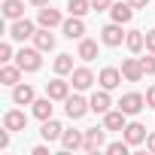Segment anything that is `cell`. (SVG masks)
Returning a JSON list of instances; mask_svg holds the SVG:
<instances>
[{"label":"cell","mask_w":155,"mask_h":155,"mask_svg":"<svg viewBox=\"0 0 155 155\" xmlns=\"http://www.w3.org/2000/svg\"><path fill=\"white\" fill-rule=\"evenodd\" d=\"M55 73H58V76L73 73V55H58V58H55Z\"/></svg>","instance_id":"28"},{"label":"cell","mask_w":155,"mask_h":155,"mask_svg":"<svg viewBox=\"0 0 155 155\" xmlns=\"http://www.w3.org/2000/svg\"><path fill=\"white\" fill-rule=\"evenodd\" d=\"M140 61H143V70H146V73H155V52H149V55L140 58Z\"/></svg>","instance_id":"31"},{"label":"cell","mask_w":155,"mask_h":155,"mask_svg":"<svg viewBox=\"0 0 155 155\" xmlns=\"http://www.w3.org/2000/svg\"><path fill=\"white\" fill-rule=\"evenodd\" d=\"M146 49L155 52V31H146Z\"/></svg>","instance_id":"33"},{"label":"cell","mask_w":155,"mask_h":155,"mask_svg":"<svg viewBox=\"0 0 155 155\" xmlns=\"http://www.w3.org/2000/svg\"><path fill=\"white\" fill-rule=\"evenodd\" d=\"M122 79H125V76H122V70H119V67H104V70H101V76H97L101 88H107V91L119 88V82H122Z\"/></svg>","instance_id":"10"},{"label":"cell","mask_w":155,"mask_h":155,"mask_svg":"<svg viewBox=\"0 0 155 155\" xmlns=\"http://www.w3.org/2000/svg\"><path fill=\"white\" fill-rule=\"evenodd\" d=\"M40 134H43V140H46V143H52V140H61L64 128H61V122H55V119H46V122H43V128H40Z\"/></svg>","instance_id":"24"},{"label":"cell","mask_w":155,"mask_h":155,"mask_svg":"<svg viewBox=\"0 0 155 155\" xmlns=\"http://www.w3.org/2000/svg\"><path fill=\"white\" fill-rule=\"evenodd\" d=\"M34 6H49V0H31Z\"/></svg>","instance_id":"39"},{"label":"cell","mask_w":155,"mask_h":155,"mask_svg":"<svg viewBox=\"0 0 155 155\" xmlns=\"http://www.w3.org/2000/svg\"><path fill=\"white\" fill-rule=\"evenodd\" d=\"M88 110H91V107H88V101H85V97H79V94H70V97L64 101V113H67L73 122H76V119H82Z\"/></svg>","instance_id":"5"},{"label":"cell","mask_w":155,"mask_h":155,"mask_svg":"<svg viewBox=\"0 0 155 155\" xmlns=\"http://www.w3.org/2000/svg\"><path fill=\"white\" fill-rule=\"evenodd\" d=\"M122 76H125L128 82H140L143 76H146L143 61H140V58H125V61H122Z\"/></svg>","instance_id":"7"},{"label":"cell","mask_w":155,"mask_h":155,"mask_svg":"<svg viewBox=\"0 0 155 155\" xmlns=\"http://www.w3.org/2000/svg\"><path fill=\"white\" fill-rule=\"evenodd\" d=\"M37 101V91H34V85H28V82H18V85H12V104H18V107H31Z\"/></svg>","instance_id":"9"},{"label":"cell","mask_w":155,"mask_h":155,"mask_svg":"<svg viewBox=\"0 0 155 155\" xmlns=\"http://www.w3.org/2000/svg\"><path fill=\"white\" fill-rule=\"evenodd\" d=\"M110 15H113V21L128 25V21L134 18V6L128 3V0H125V3H113V6H110Z\"/></svg>","instance_id":"19"},{"label":"cell","mask_w":155,"mask_h":155,"mask_svg":"<svg viewBox=\"0 0 155 155\" xmlns=\"http://www.w3.org/2000/svg\"><path fill=\"white\" fill-rule=\"evenodd\" d=\"M15 64H18L25 73H34V70H40V67H43L40 49H37V46H34V49H21V52L15 55Z\"/></svg>","instance_id":"1"},{"label":"cell","mask_w":155,"mask_h":155,"mask_svg":"<svg viewBox=\"0 0 155 155\" xmlns=\"http://www.w3.org/2000/svg\"><path fill=\"white\" fill-rule=\"evenodd\" d=\"M125 119H128V116H125L122 110H110V113H104V128H107V131H119V134H122V131H125V125H128Z\"/></svg>","instance_id":"16"},{"label":"cell","mask_w":155,"mask_h":155,"mask_svg":"<svg viewBox=\"0 0 155 155\" xmlns=\"http://www.w3.org/2000/svg\"><path fill=\"white\" fill-rule=\"evenodd\" d=\"M143 107H146V97H143L140 91H128V94H122V101H119V110H122L125 116H137Z\"/></svg>","instance_id":"3"},{"label":"cell","mask_w":155,"mask_h":155,"mask_svg":"<svg viewBox=\"0 0 155 155\" xmlns=\"http://www.w3.org/2000/svg\"><path fill=\"white\" fill-rule=\"evenodd\" d=\"M122 137H125L131 146H140V143H146V137H149V134H146V128H143L140 122H128V125H125V131H122Z\"/></svg>","instance_id":"14"},{"label":"cell","mask_w":155,"mask_h":155,"mask_svg":"<svg viewBox=\"0 0 155 155\" xmlns=\"http://www.w3.org/2000/svg\"><path fill=\"white\" fill-rule=\"evenodd\" d=\"M9 134H12V131L3 128V134H0V149H6V146H9Z\"/></svg>","instance_id":"34"},{"label":"cell","mask_w":155,"mask_h":155,"mask_svg":"<svg viewBox=\"0 0 155 155\" xmlns=\"http://www.w3.org/2000/svg\"><path fill=\"white\" fill-rule=\"evenodd\" d=\"M82 143H85V131H64V134H61V146H64L67 152L82 149Z\"/></svg>","instance_id":"17"},{"label":"cell","mask_w":155,"mask_h":155,"mask_svg":"<svg viewBox=\"0 0 155 155\" xmlns=\"http://www.w3.org/2000/svg\"><path fill=\"white\" fill-rule=\"evenodd\" d=\"M88 9H91V0H67V12L70 15H79L82 18Z\"/></svg>","instance_id":"27"},{"label":"cell","mask_w":155,"mask_h":155,"mask_svg":"<svg viewBox=\"0 0 155 155\" xmlns=\"http://www.w3.org/2000/svg\"><path fill=\"white\" fill-rule=\"evenodd\" d=\"M128 3H131L134 9H146V3H149V0H128Z\"/></svg>","instance_id":"37"},{"label":"cell","mask_w":155,"mask_h":155,"mask_svg":"<svg viewBox=\"0 0 155 155\" xmlns=\"http://www.w3.org/2000/svg\"><path fill=\"white\" fill-rule=\"evenodd\" d=\"M3 15H6L9 21L25 18V3H21V0H3Z\"/></svg>","instance_id":"25"},{"label":"cell","mask_w":155,"mask_h":155,"mask_svg":"<svg viewBox=\"0 0 155 155\" xmlns=\"http://www.w3.org/2000/svg\"><path fill=\"white\" fill-rule=\"evenodd\" d=\"M52 110H55V107H52V97H49V94H46V97H37V101L31 104V113H34L40 122L52 119Z\"/></svg>","instance_id":"20"},{"label":"cell","mask_w":155,"mask_h":155,"mask_svg":"<svg viewBox=\"0 0 155 155\" xmlns=\"http://www.w3.org/2000/svg\"><path fill=\"white\" fill-rule=\"evenodd\" d=\"M46 94H49L52 101H67V97H70V82H64L61 76H55L52 82H46Z\"/></svg>","instance_id":"12"},{"label":"cell","mask_w":155,"mask_h":155,"mask_svg":"<svg viewBox=\"0 0 155 155\" xmlns=\"http://www.w3.org/2000/svg\"><path fill=\"white\" fill-rule=\"evenodd\" d=\"M64 37L67 40H82L85 37V21L79 18V15H70V18H64Z\"/></svg>","instance_id":"11"},{"label":"cell","mask_w":155,"mask_h":155,"mask_svg":"<svg viewBox=\"0 0 155 155\" xmlns=\"http://www.w3.org/2000/svg\"><path fill=\"white\" fill-rule=\"evenodd\" d=\"M146 149H149V152H155V134H149V137H146Z\"/></svg>","instance_id":"38"},{"label":"cell","mask_w":155,"mask_h":155,"mask_svg":"<svg viewBox=\"0 0 155 155\" xmlns=\"http://www.w3.org/2000/svg\"><path fill=\"white\" fill-rule=\"evenodd\" d=\"M37 25H40V28H58V25H64V18H61L58 9H52V6H40V12H37Z\"/></svg>","instance_id":"13"},{"label":"cell","mask_w":155,"mask_h":155,"mask_svg":"<svg viewBox=\"0 0 155 155\" xmlns=\"http://www.w3.org/2000/svg\"><path fill=\"white\" fill-rule=\"evenodd\" d=\"M3 128H9V131H25V128H28V116H25L21 110H9V113L3 116Z\"/></svg>","instance_id":"21"},{"label":"cell","mask_w":155,"mask_h":155,"mask_svg":"<svg viewBox=\"0 0 155 155\" xmlns=\"http://www.w3.org/2000/svg\"><path fill=\"white\" fill-rule=\"evenodd\" d=\"M31 155H49V146H43V143H40V146H34V149H31Z\"/></svg>","instance_id":"35"},{"label":"cell","mask_w":155,"mask_h":155,"mask_svg":"<svg viewBox=\"0 0 155 155\" xmlns=\"http://www.w3.org/2000/svg\"><path fill=\"white\" fill-rule=\"evenodd\" d=\"M82 149L85 152H101V149H107V128H88L85 131V143H82Z\"/></svg>","instance_id":"2"},{"label":"cell","mask_w":155,"mask_h":155,"mask_svg":"<svg viewBox=\"0 0 155 155\" xmlns=\"http://www.w3.org/2000/svg\"><path fill=\"white\" fill-rule=\"evenodd\" d=\"M0 61H3V64L12 61V46L9 43H0Z\"/></svg>","instance_id":"30"},{"label":"cell","mask_w":155,"mask_h":155,"mask_svg":"<svg viewBox=\"0 0 155 155\" xmlns=\"http://www.w3.org/2000/svg\"><path fill=\"white\" fill-rule=\"evenodd\" d=\"M21 67L18 64H3V67H0V82H3V85H18L21 82Z\"/></svg>","instance_id":"18"},{"label":"cell","mask_w":155,"mask_h":155,"mask_svg":"<svg viewBox=\"0 0 155 155\" xmlns=\"http://www.w3.org/2000/svg\"><path fill=\"white\" fill-rule=\"evenodd\" d=\"M125 46H128V52L140 55V52L146 49V34H143V31H128V37H125Z\"/></svg>","instance_id":"23"},{"label":"cell","mask_w":155,"mask_h":155,"mask_svg":"<svg viewBox=\"0 0 155 155\" xmlns=\"http://www.w3.org/2000/svg\"><path fill=\"white\" fill-rule=\"evenodd\" d=\"M79 58H82V61H94V58H97V43L82 37V40H79Z\"/></svg>","instance_id":"26"},{"label":"cell","mask_w":155,"mask_h":155,"mask_svg":"<svg viewBox=\"0 0 155 155\" xmlns=\"http://www.w3.org/2000/svg\"><path fill=\"white\" fill-rule=\"evenodd\" d=\"M34 46H37L40 52H52V49H55V37H52V28H40V31L34 34Z\"/></svg>","instance_id":"22"},{"label":"cell","mask_w":155,"mask_h":155,"mask_svg":"<svg viewBox=\"0 0 155 155\" xmlns=\"http://www.w3.org/2000/svg\"><path fill=\"white\" fill-rule=\"evenodd\" d=\"M146 107H155V85L146 91Z\"/></svg>","instance_id":"36"},{"label":"cell","mask_w":155,"mask_h":155,"mask_svg":"<svg viewBox=\"0 0 155 155\" xmlns=\"http://www.w3.org/2000/svg\"><path fill=\"white\" fill-rule=\"evenodd\" d=\"M125 37H128V34L122 31V25H119V21H113V25H107V28L101 31V43H104V46H122V43H125Z\"/></svg>","instance_id":"8"},{"label":"cell","mask_w":155,"mask_h":155,"mask_svg":"<svg viewBox=\"0 0 155 155\" xmlns=\"http://www.w3.org/2000/svg\"><path fill=\"white\" fill-rule=\"evenodd\" d=\"M88 107H91V113H97V116L110 113V107H113V101H110V91H107V88L94 91V94H91V101H88Z\"/></svg>","instance_id":"15"},{"label":"cell","mask_w":155,"mask_h":155,"mask_svg":"<svg viewBox=\"0 0 155 155\" xmlns=\"http://www.w3.org/2000/svg\"><path fill=\"white\" fill-rule=\"evenodd\" d=\"M113 6V0H91V9L94 12H104V9H110Z\"/></svg>","instance_id":"32"},{"label":"cell","mask_w":155,"mask_h":155,"mask_svg":"<svg viewBox=\"0 0 155 155\" xmlns=\"http://www.w3.org/2000/svg\"><path fill=\"white\" fill-rule=\"evenodd\" d=\"M128 149H131V143H128V140H125V137H122V140H116V143H110V146H107V152H110V155H128Z\"/></svg>","instance_id":"29"},{"label":"cell","mask_w":155,"mask_h":155,"mask_svg":"<svg viewBox=\"0 0 155 155\" xmlns=\"http://www.w3.org/2000/svg\"><path fill=\"white\" fill-rule=\"evenodd\" d=\"M70 85H73L76 91L91 88V85H94V73H91L88 67H73V73H70Z\"/></svg>","instance_id":"6"},{"label":"cell","mask_w":155,"mask_h":155,"mask_svg":"<svg viewBox=\"0 0 155 155\" xmlns=\"http://www.w3.org/2000/svg\"><path fill=\"white\" fill-rule=\"evenodd\" d=\"M34 34H37V28H34V21H28V18H15V21L9 25V37L18 40V43L34 40Z\"/></svg>","instance_id":"4"}]
</instances>
